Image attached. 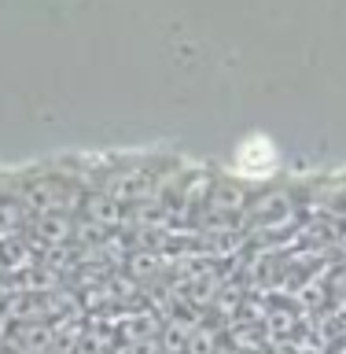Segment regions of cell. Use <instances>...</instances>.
I'll return each mask as SVG.
<instances>
[{
	"label": "cell",
	"instance_id": "1",
	"mask_svg": "<svg viewBox=\"0 0 346 354\" xmlns=\"http://www.w3.org/2000/svg\"><path fill=\"white\" fill-rule=\"evenodd\" d=\"M276 166V144L262 133H254L236 148V174L240 177H265Z\"/></svg>",
	"mask_w": 346,
	"mask_h": 354
}]
</instances>
